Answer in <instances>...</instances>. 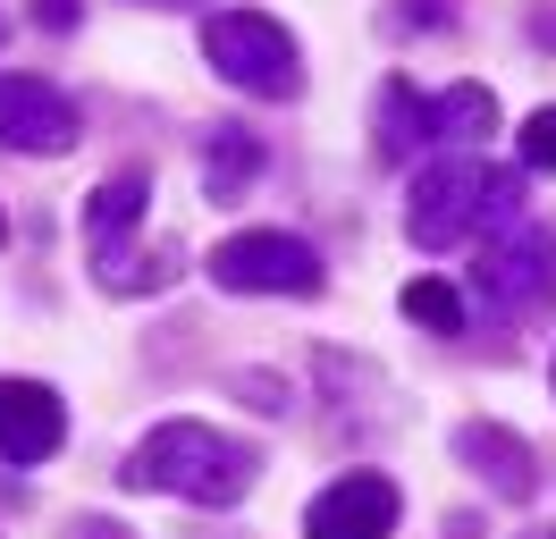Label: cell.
Instances as JSON below:
<instances>
[{
	"instance_id": "1",
	"label": "cell",
	"mask_w": 556,
	"mask_h": 539,
	"mask_svg": "<svg viewBox=\"0 0 556 539\" xmlns=\"http://www.w3.org/2000/svg\"><path fill=\"white\" fill-rule=\"evenodd\" d=\"M127 489H161V498H186V505H237L253 480H262V455L244 438L211 430V422H161L127 447Z\"/></svg>"
},
{
	"instance_id": "2",
	"label": "cell",
	"mask_w": 556,
	"mask_h": 539,
	"mask_svg": "<svg viewBox=\"0 0 556 539\" xmlns=\"http://www.w3.org/2000/svg\"><path fill=\"white\" fill-rule=\"evenodd\" d=\"M522 202V177L497 161H430L414 177V202H405V236H414L421 253H447V245H464V236H481L489 220H515Z\"/></svg>"
},
{
	"instance_id": "3",
	"label": "cell",
	"mask_w": 556,
	"mask_h": 539,
	"mask_svg": "<svg viewBox=\"0 0 556 539\" xmlns=\"http://www.w3.org/2000/svg\"><path fill=\"white\" fill-rule=\"evenodd\" d=\"M203 60L237 85V93H262V101H295L304 93V51L295 34L262 17V9H219L203 26Z\"/></svg>"
},
{
	"instance_id": "4",
	"label": "cell",
	"mask_w": 556,
	"mask_h": 539,
	"mask_svg": "<svg viewBox=\"0 0 556 539\" xmlns=\"http://www.w3.org/2000/svg\"><path fill=\"white\" fill-rule=\"evenodd\" d=\"M472 296L497 321H540L556 312V228H506L472 270Z\"/></svg>"
},
{
	"instance_id": "5",
	"label": "cell",
	"mask_w": 556,
	"mask_h": 539,
	"mask_svg": "<svg viewBox=\"0 0 556 539\" xmlns=\"http://www.w3.org/2000/svg\"><path fill=\"white\" fill-rule=\"evenodd\" d=\"M211 278L228 296H320L329 270L304 236H278V228H244L228 245H211Z\"/></svg>"
},
{
	"instance_id": "6",
	"label": "cell",
	"mask_w": 556,
	"mask_h": 539,
	"mask_svg": "<svg viewBox=\"0 0 556 539\" xmlns=\"http://www.w3.org/2000/svg\"><path fill=\"white\" fill-rule=\"evenodd\" d=\"M143 202H152V177L143 168H110L93 202H85V245H93V270H102L110 296H136V262H127V228H143Z\"/></svg>"
},
{
	"instance_id": "7",
	"label": "cell",
	"mask_w": 556,
	"mask_h": 539,
	"mask_svg": "<svg viewBox=\"0 0 556 539\" xmlns=\"http://www.w3.org/2000/svg\"><path fill=\"white\" fill-rule=\"evenodd\" d=\"M76 135H85V118L51 76H0V143L9 152L51 161V152H76Z\"/></svg>"
},
{
	"instance_id": "8",
	"label": "cell",
	"mask_w": 556,
	"mask_h": 539,
	"mask_svg": "<svg viewBox=\"0 0 556 539\" xmlns=\"http://www.w3.org/2000/svg\"><path fill=\"white\" fill-rule=\"evenodd\" d=\"M396 514H405V498H396L388 472H338V480L304 505V539H388Z\"/></svg>"
},
{
	"instance_id": "9",
	"label": "cell",
	"mask_w": 556,
	"mask_h": 539,
	"mask_svg": "<svg viewBox=\"0 0 556 539\" xmlns=\"http://www.w3.org/2000/svg\"><path fill=\"white\" fill-rule=\"evenodd\" d=\"M68 438V404L42 379H0V464H42Z\"/></svg>"
},
{
	"instance_id": "10",
	"label": "cell",
	"mask_w": 556,
	"mask_h": 539,
	"mask_svg": "<svg viewBox=\"0 0 556 539\" xmlns=\"http://www.w3.org/2000/svg\"><path fill=\"white\" fill-rule=\"evenodd\" d=\"M455 464H472L489 480V498H506V505L540 498V455H531L506 422H464V430H455Z\"/></svg>"
},
{
	"instance_id": "11",
	"label": "cell",
	"mask_w": 556,
	"mask_h": 539,
	"mask_svg": "<svg viewBox=\"0 0 556 539\" xmlns=\"http://www.w3.org/2000/svg\"><path fill=\"white\" fill-rule=\"evenodd\" d=\"M253 168H262V135L253 127H211V143H203V195L211 202H228V195H244L253 186Z\"/></svg>"
},
{
	"instance_id": "12",
	"label": "cell",
	"mask_w": 556,
	"mask_h": 539,
	"mask_svg": "<svg viewBox=\"0 0 556 539\" xmlns=\"http://www.w3.org/2000/svg\"><path fill=\"white\" fill-rule=\"evenodd\" d=\"M414 143H439L430 101H421L414 85H388V93H380V161H405Z\"/></svg>"
},
{
	"instance_id": "13",
	"label": "cell",
	"mask_w": 556,
	"mask_h": 539,
	"mask_svg": "<svg viewBox=\"0 0 556 539\" xmlns=\"http://www.w3.org/2000/svg\"><path fill=\"white\" fill-rule=\"evenodd\" d=\"M430 127H439V143H472V135L497 127V93L489 85H447L430 101Z\"/></svg>"
},
{
	"instance_id": "14",
	"label": "cell",
	"mask_w": 556,
	"mask_h": 539,
	"mask_svg": "<svg viewBox=\"0 0 556 539\" xmlns=\"http://www.w3.org/2000/svg\"><path fill=\"white\" fill-rule=\"evenodd\" d=\"M405 321H421L430 337H464V296H455L447 278H414L405 287Z\"/></svg>"
},
{
	"instance_id": "15",
	"label": "cell",
	"mask_w": 556,
	"mask_h": 539,
	"mask_svg": "<svg viewBox=\"0 0 556 539\" xmlns=\"http://www.w3.org/2000/svg\"><path fill=\"white\" fill-rule=\"evenodd\" d=\"M522 168H556V110L522 118Z\"/></svg>"
},
{
	"instance_id": "16",
	"label": "cell",
	"mask_w": 556,
	"mask_h": 539,
	"mask_svg": "<svg viewBox=\"0 0 556 539\" xmlns=\"http://www.w3.org/2000/svg\"><path fill=\"white\" fill-rule=\"evenodd\" d=\"M447 17H455V0H396L380 26H388V34H405V26H447Z\"/></svg>"
},
{
	"instance_id": "17",
	"label": "cell",
	"mask_w": 556,
	"mask_h": 539,
	"mask_svg": "<svg viewBox=\"0 0 556 539\" xmlns=\"http://www.w3.org/2000/svg\"><path fill=\"white\" fill-rule=\"evenodd\" d=\"M26 17H35L42 34H68L76 26V0H26Z\"/></svg>"
},
{
	"instance_id": "18",
	"label": "cell",
	"mask_w": 556,
	"mask_h": 539,
	"mask_svg": "<svg viewBox=\"0 0 556 539\" xmlns=\"http://www.w3.org/2000/svg\"><path fill=\"white\" fill-rule=\"evenodd\" d=\"M68 539H127V531H118V523H102V514H85V523H76Z\"/></svg>"
},
{
	"instance_id": "19",
	"label": "cell",
	"mask_w": 556,
	"mask_h": 539,
	"mask_svg": "<svg viewBox=\"0 0 556 539\" xmlns=\"http://www.w3.org/2000/svg\"><path fill=\"white\" fill-rule=\"evenodd\" d=\"M152 9H194V0H152Z\"/></svg>"
},
{
	"instance_id": "20",
	"label": "cell",
	"mask_w": 556,
	"mask_h": 539,
	"mask_svg": "<svg viewBox=\"0 0 556 539\" xmlns=\"http://www.w3.org/2000/svg\"><path fill=\"white\" fill-rule=\"evenodd\" d=\"M0 236H9V220H0Z\"/></svg>"
},
{
	"instance_id": "21",
	"label": "cell",
	"mask_w": 556,
	"mask_h": 539,
	"mask_svg": "<svg viewBox=\"0 0 556 539\" xmlns=\"http://www.w3.org/2000/svg\"><path fill=\"white\" fill-rule=\"evenodd\" d=\"M540 539H556V531H540Z\"/></svg>"
}]
</instances>
